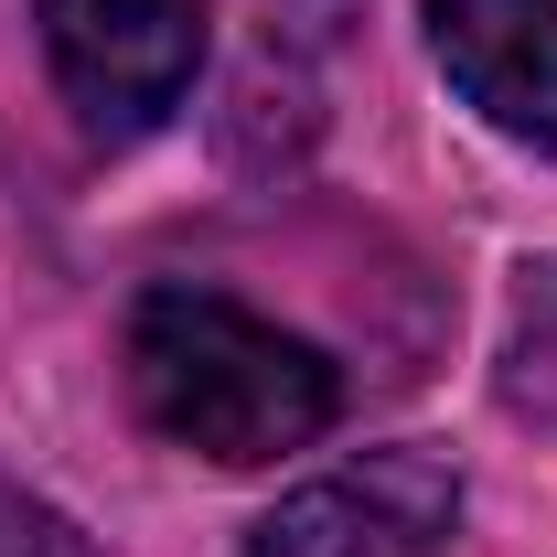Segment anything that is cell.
<instances>
[{
  "instance_id": "6da1fadb",
  "label": "cell",
  "mask_w": 557,
  "mask_h": 557,
  "mask_svg": "<svg viewBox=\"0 0 557 557\" xmlns=\"http://www.w3.org/2000/svg\"><path fill=\"white\" fill-rule=\"evenodd\" d=\"M119 364L129 408L214 472H269L344 418V364L205 278H150L129 300Z\"/></svg>"
},
{
  "instance_id": "7a4b0ae2",
  "label": "cell",
  "mask_w": 557,
  "mask_h": 557,
  "mask_svg": "<svg viewBox=\"0 0 557 557\" xmlns=\"http://www.w3.org/2000/svg\"><path fill=\"white\" fill-rule=\"evenodd\" d=\"M33 33L97 139H150L205 65V0H33Z\"/></svg>"
},
{
  "instance_id": "3957f363",
  "label": "cell",
  "mask_w": 557,
  "mask_h": 557,
  "mask_svg": "<svg viewBox=\"0 0 557 557\" xmlns=\"http://www.w3.org/2000/svg\"><path fill=\"white\" fill-rule=\"evenodd\" d=\"M461 504H472L461 461L397 440V450H364V461L322 472V483L278 493L247 525V557H450Z\"/></svg>"
},
{
  "instance_id": "277c9868",
  "label": "cell",
  "mask_w": 557,
  "mask_h": 557,
  "mask_svg": "<svg viewBox=\"0 0 557 557\" xmlns=\"http://www.w3.org/2000/svg\"><path fill=\"white\" fill-rule=\"evenodd\" d=\"M418 11L461 108L515 150L557 161V0H418Z\"/></svg>"
},
{
  "instance_id": "5b68a950",
  "label": "cell",
  "mask_w": 557,
  "mask_h": 557,
  "mask_svg": "<svg viewBox=\"0 0 557 557\" xmlns=\"http://www.w3.org/2000/svg\"><path fill=\"white\" fill-rule=\"evenodd\" d=\"M504 408L557 418V258L515 278V344H504Z\"/></svg>"
},
{
  "instance_id": "8992f818",
  "label": "cell",
  "mask_w": 557,
  "mask_h": 557,
  "mask_svg": "<svg viewBox=\"0 0 557 557\" xmlns=\"http://www.w3.org/2000/svg\"><path fill=\"white\" fill-rule=\"evenodd\" d=\"M0 557H97V547L75 536V515H54L44 493H22L0 472Z\"/></svg>"
}]
</instances>
